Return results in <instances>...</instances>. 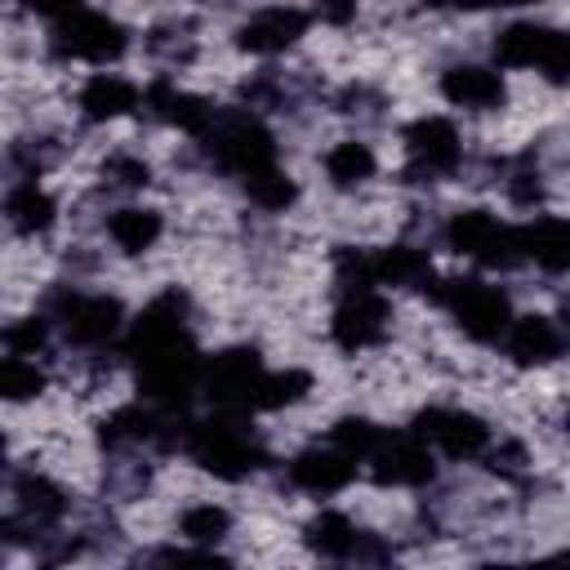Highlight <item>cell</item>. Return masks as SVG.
Instances as JSON below:
<instances>
[{
  "label": "cell",
  "mask_w": 570,
  "mask_h": 570,
  "mask_svg": "<svg viewBox=\"0 0 570 570\" xmlns=\"http://www.w3.org/2000/svg\"><path fill=\"white\" fill-rule=\"evenodd\" d=\"M307 392H312V374L307 370H298V365L267 370L258 392H254V410H285V405H298Z\"/></svg>",
  "instance_id": "cb8c5ba5"
},
{
  "label": "cell",
  "mask_w": 570,
  "mask_h": 570,
  "mask_svg": "<svg viewBox=\"0 0 570 570\" xmlns=\"http://www.w3.org/2000/svg\"><path fill=\"white\" fill-rule=\"evenodd\" d=\"M200 142L218 160V169L240 174V178L276 165V138L254 111H214V120L200 134Z\"/></svg>",
  "instance_id": "3957f363"
},
{
  "label": "cell",
  "mask_w": 570,
  "mask_h": 570,
  "mask_svg": "<svg viewBox=\"0 0 570 570\" xmlns=\"http://www.w3.org/2000/svg\"><path fill=\"white\" fill-rule=\"evenodd\" d=\"M441 94H445V102L468 107V111H494L508 98L503 76L481 62H459V67L441 71Z\"/></svg>",
  "instance_id": "e0dca14e"
},
{
  "label": "cell",
  "mask_w": 570,
  "mask_h": 570,
  "mask_svg": "<svg viewBox=\"0 0 570 570\" xmlns=\"http://www.w3.org/2000/svg\"><path fill=\"white\" fill-rule=\"evenodd\" d=\"M428 4H450V9H508V4H534V0H428Z\"/></svg>",
  "instance_id": "4dcf8cb0"
},
{
  "label": "cell",
  "mask_w": 570,
  "mask_h": 570,
  "mask_svg": "<svg viewBox=\"0 0 570 570\" xmlns=\"http://www.w3.org/2000/svg\"><path fill=\"white\" fill-rule=\"evenodd\" d=\"M494 62L512 71H539L552 85H570V31L543 22H512L494 36Z\"/></svg>",
  "instance_id": "277c9868"
},
{
  "label": "cell",
  "mask_w": 570,
  "mask_h": 570,
  "mask_svg": "<svg viewBox=\"0 0 570 570\" xmlns=\"http://www.w3.org/2000/svg\"><path fill=\"white\" fill-rule=\"evenodd\" d=\"M561 347H566V330H561L552 316H543V312L512 316V325H508V334H503V352H508V361L521 365V370H534V365L557 361Z\"/></svg>",
  "instance_id": "2e32d148"
},
{
  "label": "cell",
  "mask_w": 570,
  "mask_h": 570,
  "mask_svg": "<svg viewBox=\"0 0 570 570\" xmlns=\"http://www.w3.org/2000/svg\"><path fill=\"white\" fill-rule=\"evenodd\" d=\"M0 392H4V401H9V405L36 401V396L45 392V370H40L31 356L9 352V356L0 361Z\"/></svg>",
  "instance_id": "4316f807"
},
{
  "label": "cell",
  "mask_w": 570,
  "mask_h": 570,
  "mask_svg": "<svg viewBox=\"0 0 570 570\" xmlns=\"http://www.w3.org/2000/svg\"><path fill=\"white\" fill-rule=\"evenodd\" d=\"M178 530H183V539H191V543H223V539L232 534V512H227L223 503H214V499L187 503V508L178 512Z\"/></svg>",
  "instance_id": "484cf974"
},
{
  "label": "cell",
  "mask_w": 570,
  "mask_h": 570,
  "mask_svg": "<svg viewBox=\"0 0 570 570\" xmlns=\"http://www.w3.org/2000/svg\"><path fill=\"white\" fill-rule=\"evenodd\" d=\"M361 472V459L347 454L343 445H312V450H298L289 459V485L303 490V494H338L356 481Z\"/></svg>",
  "instance_id": "5bb4252c"
},
{
  "label": "cell",
  "mask_w": 570,
  "mask_h": 570,
  "mask_svg": "<svg viewBox=\"0 0 570 570\" xmlns=\"http://www.w3.org/2000/svg\"><path fill=\"white\" fill-rule=\"evenodd\" d=\"M561 330H566V338H570V307L561 312Z\"/></svg>",
  "instance_id": "1f68e13d"
},
{
  "label": "cell",
  "mask_w": 570,
  "mask_h": 570,
  "mask_svg": "<svg viewBox=\"0 0 570 570\" xmlns=\"http://www.w3.org/2000/svg\"><path fill=\"white\" fill-rule=\"evenodd\" d=\"M405 151L423 174H450L463 160V138L445 116H419L405 125Z\"/></svg>",
  "instance_id": "9a60e30c"
},
{
  "label": "cell",
  "mask_w": 570,
  "mask_h": 570,
  "mask_svg": "<svg viewBox=\"0 0 570 570\" xmlns=\"http://www.w3.org/2000/svg\"><path fill=\"white\" fill-rule=\"evenodd\" d=\"M49 45L58 58H76V62H116L125 49H129V31L98 13V9H71L62 18H53V31H49Z\"/></svg>",
  "instance_id": "8992f818"
},
{
  "label": "cell",
  "mask_w": 570,
  "mask_h": 570,
  "mask_svg": "<svg viewBox=\"0 0 570 570\" xmlns=\"http://www.w3.org/2000/svg\"><path fill=\"white\" fill-rule=\"evenodd\" d=\"M445 240H450L454 254H463V258H472L481 267H494V272H508V267H517L525 258L521 227L503 223L490 209H459V214H450Z\"/></svg>",
  "instance_id": "5b68a950"
},
{
  "label": "cell",
  "mask_w": 570,
  "mask_h": 570,
  "mask_svg": "<svg viewBox=\"0 0 570 570\" xmlns=\"http://www.w3.org/2000/svg\"><path fill=\"white\" fill-rule=\"evenodd\" d=\"M53 321L62 325V334L80 347H98L111 343L125 330V307L116 294H62Z\"/></svg>",
  "instance_id": "30bf717a"
},
{
  "label": "cell",
  "mask_w": 570,
  "mask_h": 570,
  "mask_svg": "<svg viewBox=\"0 0 570 570\" xmlns=\"http://www.w3.org/2000/svg\"><path fill=\"white\" fill-rule=\"evenodd\" d=\"M263 374H267V365H263V356H258L254 347H227V352H218V356L205 361L200 387H205V396H209L218 410L249 414Z\"/></svg>",
  "instance_id": "ba28073f"
},
{
  "label": "cell",
  "mask_w": 570,
  "mask_h": 570,
  "mask_svg": "<svg viewBox=\"0 0 570 570\" xmlns=\"http://www.w3.org/2000/svg\"><path fill=\"white\" fill-rule=\"evenodd\" d=\"M566 423H570V419H566Z\"/></svg>",
  "instance_id": "d6a6232c"
},
{
  "label": "cell",
  "mask_w": 570,
  "mask_h": 570,
  "mask_svg": "<svg viewBox=\"0 0 570 570\" xmlns=\"http://www.w3.org/2000/svg\"><path fill=\"white\" fill-rule=\"evenodd\" d=\"M245 196H249L258 209H267V214H285V209L298 200V183H294L281 165H267V169H258V174L245 178Z\"/></svg>",
  "instance_id": "d4e9b609"
},
{
  "label": "cell",
  "mask_w": 570,
  "mask_h": 570,
  "mask_svg": "<svg viewBox=\"0 0 570 570\" xmlns=\"http://www.w3.org/2000/svg\"><path fill=\"white\" fill-rule=\"evenodd\" d=\"M307 27H312L307 9H298V4H267V9H254L236 27V49L258 53V58H272V53L294 49L307 36Z\"/></svg>",
  "instance_id": "7c38bea8"
},
{
  "label": "cell",
  "mask_w": 570,
  "mask_h": 570,
  "mask_svg": "<svg viewBox=\"0 0 570 570\" xmlns=\"http://www.w3.org/2000/svg\"><path fill=\"white\" fill-rule=\"evenodd\" d=\"M374 169H379V160H374L370 142H361V138H343L325 151V174L334 187H361L365 178H374Z\"/></svg>",
  "instance_id": "603a6c76"
},
{
  "label": "cell",
  "mask_w": 570,
  "mask_h": 570,
  "mask_svg": "<svg viewBox=\"0 0 570 570\" xmlns=\"http://www.w3.org/2000/svg\"><path fill=\"white\" fill-rule=\"evenodd\" d=\"M387 436V428H379L374 419H365V414H343V419H334V428H330V441L334 445H343L347 454H356L361 463L379 450V441Z\"/></svg>",
  "instance_id": "83f0119b"
},
{
  "label": "cell",
  "mask_w": 570,
  "mask_h": 570,
  "mask_svg": "<svg viewBox=\"0 0 570 570\" xmlns=\"http://www.w3.org/2000/svg\"><path fill=\"white\" fill-rule=\"evenodd\" d=\"M387 316H392V307L379 294V285L343 289V298H338V307L330 316V338L343 352H365L387 334Z\"/></svg>",
  "instance_id": "9c48e42d"
},
{
  "label": "cell",
  "mask_w": 570,
  "mask_h": 570,
  "mask_svg": "<svg viewBox=\"0 0 570 570\" xmlns=\"http://www.w3.org/2000/svg\"><path fill=\"white\" fill-rule=\"evenodd\" d=\"M303 543L330 561H383L387 552L379 548V534H365L352 517L343 512H316L303 525Z\"/></svg>",
  "instance_id": "4fadbf2b"
},
{
  "label": "cell",
  "mask_w": 570,
  "mask_h": 570,
  "mask_svg": "<svg viewBox=\"0 0 570 570\" xmlns=\"http://www.w3.org/2000/svg\"><path fill=\"white\" fill-rule=\"evenodd\" d=\"M4 218H9L13 232H22V236H40V232L53 227L58 205H53V196H49L36 178H18V183L9 187V196H4Z\"/></svg>",
  "instance_id": "44dd1931"
},
{
  "label": "cell",
  "mask_w": 570,
  "mask_h": 570,
  "mask_svg": "<svg viewBox=\"0 0 570 570\" xmlns=\"http://www.w3.org/2000/svg\"><path fill=\"white\" fill-rule=\"evenodd\" d=\"M183 445H187V459L214 472L218 481H245L249 472L263 468V445L249 436L245 414H232V410H218V419H205V423H187Z\"/></svg>",
  "instance_id": "6da1fadb"
},
{
  "label": "cell",
  "mask_w": 570,
  "mask_h": 570,
  "mask_svg": "<svg viewBox=\"0 0 570 570\" xmlns=\"http://www.w3.org/2000/svg\"><path fill=\"white\" fill-rule=\"evenodd\" d=\"M138 85L134 80H125V76H116V71H98V76H89L85 85H80V98H76V107H80V116L85 120H120V116H129L134 107H138Z\"/></svg>",
  "instance_id": "ffe728a7"
},
{
  "label": "cell",
  "mask_w": 570,
  "mask_h": 570,
  "mask_svg": "<svg viewBox=\"0 0 570 570\" xmlns=\"http://www.w3.org/2000/svg\"><path fill=\"white\" fill-rule=\"evenodd\" d=\"M165 232V218L160 209H147V205H120L107 214V236L116 240L120 254H147Z\"/></svg>",
  "instance_id": "7402d4cb"
},
{
  "label": "cell",
  "mask_w": 570,
  "mask_h": 570,
  "mask_svg": "<svg viewBox=\"0 0 570 570\" xmlns=\"http://www.w3.org/2000/svg\"><path fill=\"white\" fill-rule=\"evenodd\" d=\"M432 298L450 312V321L472 338V343H494L508 334L512 325V303L499 285L481 281V276H454V281H436Z\"/></svg>",
  "instance_id": "7a4b0ae2"
},
{
  "label": "cell",
  "mask_w": 570,
  "mask_h": 570,
  "mask_svg": "<svg viewBox=\"0 0 570 570\" xmlns=\"http://www.w3.org/2000/svg\"><path fill=\"white\" fill-rule=\"evenodd\" d=\"M521 249L548 276L570 272V214H539L521 223Z\"/></svg>",
  "instance_id": "ac0fdd59"
},
{
  "label": "cell",
  "mask_w": 570,
  "mask_h": 570,
  "mask_svg": "<svg viewBox=\"0 0 570 570\" xmlns=\"http://www.w3.org/2000/svg\"><path fill=\"white\" fill-rule=\"evenodd\" d=\"M414 436H423L432 450H441L445 459H481L490 450V423L463 405H423L410 423Z\"/></svg>",
  "instance_id": "52a82bcc"
},
{
  "label": "cell",
  "mask_w": 570,
  "mask_h": 570,
  "mask_svg": "<svg viewBox=\"0 0 570 570\" xmlns=\"http://www.w3.org/2000/svg\"><path fill=\"white\" fill-rule=\"evenodd\" d=\"M370 272H374V285L428 289V294L436 285V267H432L428 249H419V245H383V249H370Z\"/></svg>",
  "instance_id": "d6986e66"
},
{
  "label": "cell",
  "mask_w": 570,
  "mask_h": 570,
  "mask_svg": "<svg viewBox=\"0 0 570 570\" xmlns=\"http://www.w3.org/2000/svg\"><path fill=\"white\" fill-rule=\"evenodd\" d=\"M107 174H111L120 187H142V183L151 178V169H147L138 156H111V160H107Z\"/></svg>",
  "instance_id": "f546056e"
},
{
  "label": "cell",
  "mask_w": 570,
  "mask_h": 570,
  "mask_svg": "<svg viewBox=\"0 0 570 570\" xmlns=\"http://www.w3.org/2000/svg\"><path fill=\"white\" fill-rule=\"evenodd\" d=\"M49 316H18L4 325V352H18V356H36L45 343H49Z\"/></svg>",
  "instance_id": "f1b7e54d"
},
{
  "label": "cell",
  "mask_w": 570,
  "mask_h": 570,
  "mask_svg": "<svg viewBox=\"0 0 570 570\" xmlns=\"http://www.w3.org/2000/svg\"><path fill=\"white\" fill-rule=\"evenodd\" d=\"M370 463V476L379 485H428L436 476V459H432V445L423 436H414L410 428L405 432H392L379 441V450L365 459Z\"/></svg>",
  "instance_id": "8fae6325"
}]
</instances>
